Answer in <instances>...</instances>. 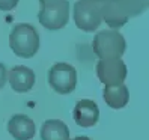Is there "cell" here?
<instances>
[{
    "mask_svg": "<svg viewBox=\"0 0 149 140\" xmlns=\"http://www.w3.org/2000/svg\"><path fill=\"white\" fill-rule=\"evenodd\" d=\"M9 47L18 57H33L39 50V35L36 29L27 23L14 26L9 35Z\"/></svg>",
    "mask_w": 149,
    "mask_h": 140,
    "instance_id": "1",
    "label": "cell"
},
{
    "mask_svg": "<svg viewBox=\"0 0 149 140\" xmlns=\"http://www.w3.org/2000/svg\"><path fill=\"white\" fill-rule=\"evenodd\" d=\"M92 48L100 59H120V56L125 53L127 44L124 35L111 29L96 33L92 41Z\"/></svg>",
    "mask_w": 149,
    "mask_h": 140,
    "instance_id": "2",
    "label": "cell"
},
{
    "mask_svg": "<svg viewBox=\"0 0 149 140\" xmlns=\"http://www.w3.org/2000/svg\"><path fill=\"white\" fill-rule=\"evenodd\" d=\"M48 83L53 91L66 95L71 93L77 86V71L72 65L65 62H57L48 71Z\"/></svg>",
    "mask_w": 149,
    "mask_h": 140,
    "instance_id": "3",
    "label": "cell"
},
{
    "mask_svg": "<svg viewBox=\"0 0 149 140\" xmlns=\"http://www.w3.org/2000/svg\"><path fill=\"white\" fill-rule=\"evenodd\" d=\"M72 17L75 26L83 32H95L100 27L102 21V14H101V6L87 3L83 0H78L74 3Z\"/></svg>",
    "mask_w": 149,
    "mask_h": 140,
    "instance_id": "4",
    "label": "cell"
},
{
    "mask_svg": "<svg viewBox=\"0 0 149 140\" xmlns=\"http://www.w3.org/2000/svg\"><path fill=\"white\" fill-rule=\"evenodd\" d=\"M96 75L106 86H120L127 78V65L122 59H100Z\"/></svg>",
    "mask_w": 149,
    "mask_h": 140,
    "instance_id": "5",
    "label": "cell"
},
{
    "mask_svg": "<svg viewBox=\"0 0 149 140\" xmlns=\"http://www.w3.org/2000/svg\"><path fill=\"white\" fill-rule=\"evenodd\" d=\"M38 20L48 30H59L65 27L69 20V2L65 0L62 5L54 8H41Z\"/></svg>",
    "mask_w": 149,
    "mask_h": 140,
    "instance_id": "6",
    "label": "cell"
},
{
    "mask_svg": "<svg viewBox=\"0 0 149 140\" xmlns=\"http://www.w3.org/2000/svg\"><path fill=\"white\" fill-rule=\"evenodd\" d=\"M100 119V109L92 100H81L74 107V120L78 127L91 128Z\"/></svg>",
    "mask_w": 149,
    "mask_h": 140,
    "instance_id": "7",
    "label": "cell"
},
{
    "mask_svg": "<svg viewBox=\"0 0 149 140\" xmlns=\"http://www.w3.org/2000/svg\"><path fill=\"white\" fill-rule=\"evenodd\" d=\"M8 133L15 140H30L35 137V122L26 115H15L8 122Z\"/></svg>",
    "mask_w": 149,
    "mask_h": 140,
    "instance_id": "8",
    "label": "cell"
},
{
    "mask_svg": "<svg viewBox=\"0 0 149 140\" xmlns=\"http://www.w3.org/2000/svg\"><path fill=\"white\" fill-rule=\"evenodd\" d=\"M101 14H102V20L111 29H119L130 20L120 0H107L101 6Z\"/></svg>",
    "mask_w": 149,
    "mask_h": 140,
    "instance_id": "9",
    "label": "cell"
},
{
    "mask_svg": "<svg viewBox=\"0 0 149 140\" xmlns=\"http://www.w3.org/2000/svg\"><path fill=\"white\" fill-rule=\"evenodd\" d=\"M8 80L15 92L24 93L35 86V72L27 66H14L8 74Z\"/></svg>",
    "mask_w": 149,
    "mask_h": 140,
    "instance_id": "10",
    "label": "cell"
},
{
    "mask_svg": "<svg viewBox=\"0 0 149 140\" xmlns=\"http://www.w3.org/2000/svg\"><path fill=\"white\" fill-rule=\"evenodd\" d=\"M42 140H69V130L63 120L48 119L42 124L41 128Z\"/></svg>",
    "mask_w": 149,
    "mask_h": 140,
    "instance_id": "11",
    "label": "cell"
},
{
    "mask_svg": "<svg viewBox=\"0 0 149 140\" xmlns=\"http://www.w3.org/2000/svg\"><path fill=\"white\" fill-rule=\"evenodd\" d=\"M104 101L107 102V106L111 109H122L128 104L130 100V91L125 84L120 86H106V89L102 92Z\"/></svg>",
    "mask_w": 149,
    "mask_h": 140,
    "instance_id": "12",
    "label": "cell"
},
{
    "mask_svg": "<svg viewBox=\"0 0 149 140\" xmlns=\"http://www.w3.org/2000/svg\"><path fill=\"white\" fill-rule=\"evenodd\" d=\"M122 6L127 12V15L130 17H137L140 14H143L148 9V2L146 0H120Z\"/></svg>",
    "mask_w": 149,
    "mask_h": 140,
    "instance_id": "13",
    "label": "cell"
},
{
    "mask_svg": "<svg viewBox=\"0 0 149 140\" xmlns=\"http://www.w3.org/2000/svg\"><path fill=\"white\" fill-rule=\"evenodd\" d=\"M18 5V0H0V11H12Z\"/></svg>",
    "mask_w": 149,
    "mask_h": 140,
    "instance_id": "14",
    "label": "cell"
},
{
    "mask_svg": "<svg viewBox=\"0 0 149 140\" xmlns=\"http://www.w3.org/2000/svg\"><path fill=\"white\" fill-rule=\"evenodd\" d=\"M65 0H39V3L42 5V8H54L62 5Z\"/></svg>",
    "mask_w": 149,
    "mask_h": 140,
    "instance_id": "15",
    "label": "cell"
},
{
    "mask_svg": "<svg viewBox=\"0 0 149 140\" xmlns=\"http://www.w3.org/2000/svg\"><path fill=\"white\" fill-rule=\"evenodd\" d=\"M6 80H8V71H6L5 65L0 63V89H2V87L5 86Z\"/></svg>",
    "mask_w": 149,
    "mask_h": 140,
    "instance_id": "16",
    "label": "cell"
},
{
    "mask_svg": "<svg viewBox=\"0 0 149 140\" xmlns=\"http://www.w3.org/2000/svg\"><path fill=\"white\" fill-rule=\"evenodd\" d=\"M83 2H87V3H93V5H100V6H102L104 3L107 2V0H83Z\"/></svg>",
    "mask_w": 149,
    "mask_h": 140,
    "instance_id": "17",
    "label": "cell"
},
{
    "mask_svg": "<svg viewBox=\"0 0 149 140\" xmlns=\"http://www.w3.org/2000/svg\"><path fill=\"white\" fill-rule=\"evenodd\" d=\"M72 140H91V139L86 137V136H77V137H74Z\"/></svg>",
    "mask_w": 149,
    "mask_h": 140,
    "instance_id": "18",
    "label": "cell"
},
{
    "mask_svg": "<svg viewBox=\"0 0 149 140\" xmlns=\"http://www.w3.org/2000/svg\"><path fill=\"white\" fill-rule=\"evenodd\" d=\"M146 2H148V8H149V0H146Z\"/></svg>",
    "mask_w": 149,
    "mask_h": 140,
    "instance_id": "19",
    "label": "cell"
}]
</instances>
